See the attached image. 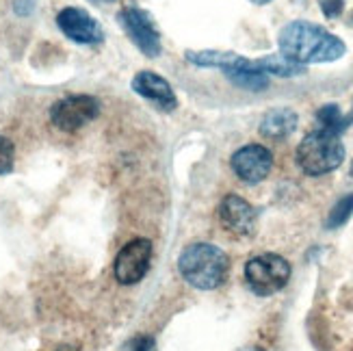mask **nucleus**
<instances>
[{"instance_id":"nucleus-1","label":"nucleus","mask_w":353,"mask_h":351,"mask_svg":"<svg viewBox=\"0 0 353 351\" xmlns=\"http://www.w3.org/2000/svg\"><path fill=\"white\" fill-rule=\"evenodd\" d=\"M278 46L286 59L301 66L332 63L347 52V46L341 37H336L323 26L305 20L286 24L278 35Z\"/></svg>"},{"instance_id":"nucleus-2","label":"nucleus","mask_w":353,"mask_h":351,"mask_svg":"<svg viewBox=\"0 0 353 351\" xmlns=\"http://www.w3.org/2000/svg\"><path fill=\"white\" fill-rule=\"evenodd\" d=\"M178 269L184 282L199 291L219 288L230 273L228 254L212 243H193L178 258Z\"/></svg>"},{"instance_id":"nucleus-3","label":"nucleus","mask_w":353,"mask_h":351,"mask_svg":"<svg viewBox=\"0 0 353 351\" xmlns=\"http://www.w3.org/2000/svg\"><path fill=\"white\" fill-rule=\"evenodd\" d=\"M345 161V146L341 134L325 128L312 130L297 148V163L308 176H323L339 170Z\"/></svg>"},{"instance_id":"nucleus-4","label":"nucleus","mask_w":353,"mask_h":351,"mask_svg":"<svg viewBox=\"0 0 353 351\" xmlns=\"http://www.w3.org/2000/svg\"><path fill=\"white\" fill-rule=\"evenodd\" d=\"M245 280L256 295L269 297L288 284L290 265L278 254H260L250 258L245 265Z\"/></svg>"},{"instance_id":"nucleus-5","label":"nucleus","mask_w":353,"mask_h":351,"mask_svg":"<svg viewBox=\"0 0 353 351\" xmlns=\"http://www.w3.org/2000/svg\"><path fill=\"white\" fill-rule=\"evenodd\" d=\"M119 22L145 57L161 54V35L152 22V15L139 7H124L119 11Z\"/></svg>"},{"instance_id":"nucleus-6","label":"nucleus","mask_w":353,"mask_h":351,"mask_svg":"<svg viewBox=\"0 0 353 351\" xmlns=\"http://www.w3.org/2000/svg\"><path fill=\"white\" fill-rule=\"evenodd\" d=\"M150 261H152V243L148 239H134L126 243L115 256V265H113L115 280L119 284H137L148 273Z\"/></svg>"},{"instance_id":"nucleus-7","label":"nucleus","mask_w":353,"mask_h":351,"mask_svg":"<svg viewBox=\"0 0 353 351\" xmlns=\"http://www.w3.org/2000/svg\"><path fill=\"white\" fill-rule=\"evenodd\" d=\"M100 113V104L94 96H70L52 106V124L61 130H79Z\"/></svg>"},{"instance_id":"nucleus-8","label":"nucleus","mask_w":353,"mask_h":351,"mask_svg":"<svg viewBox=\"0 0 353 351\" xmlns=\"http://www.w3.org/2000/svg\"><path fill=\"white\" fill-rule=\"evenodd\" d=\"M230 165H232L234 174L243 182L256 185V182H263L269 176L271 167H273V154L265 146L250 143V146H243L241 150L234 152Z\"/></svg>"},{"instance_id":"nucleus-9","label":"nucleus","mask_w":353,"mask_h":351,"mask_svg":"<svg viewBox=\"0 0 353 351\" xmlns=\"http://www.w3.org/2000/svg\"><path fill=\"white\" fill-rule=\"evenodd\" d=\"M256 208L239 195H225L219 204V221L234 237H252L256 232Z\"/></svg>"},{"instance_id":"nucleus-10","label":"nucleus","mask_w":353,"mask_h":351,"mask_svg":"<svg viewBox=\"0 0 353 351\" xmlns=\"http://www.w3.org/2000/svg\"><path fill=\"white\" fill-rule=\"evenodd\" d=\"M57 24L61 33L76 43H98L104 37L102 26L85 9L79 7H65L63 11H59Z\"/></svg>"},{"instance_id":"nucleus-11","label":"nucleus","mask_w":353,"mask_h":351,"mask_svg":"<svg viewBox=\"0 0 353 351\" xmlns=\"http://www.w3.org/2000/svg\"><path fill=\"white\" fill-rule=\"evenodd\" d=\"M132 89L141 98L154 102L163 111H174L178 106V98L174 94L172 85L154 72H139L132 79Z\"/></svg>"},{"instance_id":"nucleus-12","label":"nucleus","mask_w":353,"mask_h":351,"mask_svg":"<svg viewBox=\"0 0 353 351\" xmlns=\"http://www.w3.org/2000/svg\"><path fill=\"white\" fill-rule=\"evenodd\" d=\"M184 57H187L189 63L197 68H217L221 72L252 66V59L236 54V52H223V50H189Z\"/></svg>"},{"instance_id":"nucleus-13","label":"nucleus","mask_w":353,"mask_h":351,"mask_svg":"<svg viewBox=\"0 0 353 351\" xmlns=\"http://www.w3.org/2000/svg\"><path fill=\"white\" fill-rule=\"evenodd\" d=\"M297 121L299 117L293 109H286V106L273 109L263 117V121H260V134H263L265 139H278V141L286 139V137L295 132Z\"/></svg>"},{"instance_id":"nucleus-14","label":"nucleus","mask_w":353,"mask_h":351,"mask_svg":"<svg viewBox=\"0 0 353 351\" xmlns=\"http://www.w3.org/2000/svg\"><path fill=\"white\" fill-rule=\"evenodd\" d=\"M254 68L260 70V72H265L267 76L273 74V76H280V79H293V76L305 74V66L286 59L282 52L280 54H269V57H263V59H256Z\"/></svg>"},{"instance_id":"nucleus-15","label":"nucleus","mask_w":353,"mask_h":351,"mask_svg":"<svg viewBox=\"0 0 353 351\" xmlns=\"http://www.w3.org/2000/svg\"><path fill=\"white\" fill-rule=\"evenodd\" d=\"M230 81H232L236 87L241 89H248V91H263L269 87V76L265 72H260L254 68V61L250 68H241V70H230L223 72Z\"/></svg>"},{"instance_id":"nucleus-16","label":"nucleus","mask_w":353,"mask_h":351,"mask_svg":"<svg viewBox=\"0 0 353 351\" xmlns=\"http://www.w3.org/2000/svg\"><path fill=\"white\" fill-rule=\"evenodd\" d=\"M316 119H319L321 128H325V130H330V132L341 134V132L351 124L353 113L345 117V115L341 113V106H339V104H325V106H321V109L316 111Z\"/></svg>"},{"instance_id":"nucleus-17","label":"nucleus","mask_w":353,"mask_h":351,"mask_svg":"<svg viewBox=\"0 0 353 351\" xmlns=\"http://www.w3.org/2000/svg\"><path fill=\"white\" fill-rule=\"evenodd\" d=\"M353 215V193L341 197L339 202L334 204V208L330 210V217L325 221V225L330 228V230H336V228L345 225Z\"/></svg>"},{"instance_id":"nucleus-18","label":"nucleus","mask_w":353,"mask_h":351,"mask_svg":"<svg viewBox=\"0 0 353 351\" xmlns=\"http://www.w3.org/2000/svg\"><path fill=\"white\" fill-rule=\"evenodd\" d=\"M119 351H157V341L148 337V334H137L121 345Z\"/></svg>"},{"instance_id":"nucleus-19","label":"nucleus","mask_w":353,"mask_h":351,"mask_svg":"<svg viewBox=\"0 0 353 351\" xmlns=\"http://www.w3.org/2000/svg\"><path fill=\"white\" fill-rule=\"evenodd\" d=\"M13 167V143L7 137H0V176L9 174Z\"/></svg>"},{"instance_id":"nucleus-20","label":"nucleus","mask_w":353,"mask_h":351,"mask_svg":"<svg viewBox=\"0 0 353 351\" xmlns=\"http://www.w3.org/2000/svg\"><path fill=\"white\" fill-rule=\"evenodd\" d=\"M319 7L327 20H336L341 18V13L345 9V0H319Z\"/></svg>"},{"instance_id":"nucleus-21","label":"nucleus","mask_w":353,"mask_h":351,"mask_svg":"<svg viewBox=\"0 0 353 351\" xmlns=\"http://www.w3.org/2000/svg\"><path fill=\"white\" fill-rule=\"evenodd\" d=\"M54 351H79L76 347H70V345H63V347H59V349H54Z\"/></svg>"},{"instance_id":"nucleus-22","label":"nucleus","mask_w":353,"mask_h":351,"mask_svg":"<svg viewBox=\"0 0 353 351\" xmlns=\"http://www.w3.org/2000/svg\"><path fill=\"white\" fill-rule=\"evenodd\" d=\"M91 3H96V5H109V3H115V0H91Z\"/></svg>"},{"instance_id":"nucleus-23","label":"nucleus","mask_w":353,"mask_h":351,"mask_svg":"<svg viewBox=\"0 0 353 351\" xmlns=\"http://www.w3.org/2000/svg\"><path fill=\"white\" fill-rule=\"evenodd\" d=\"M254 5H267V3H271V0H252Z\"/></svg>"}]
</instances>
